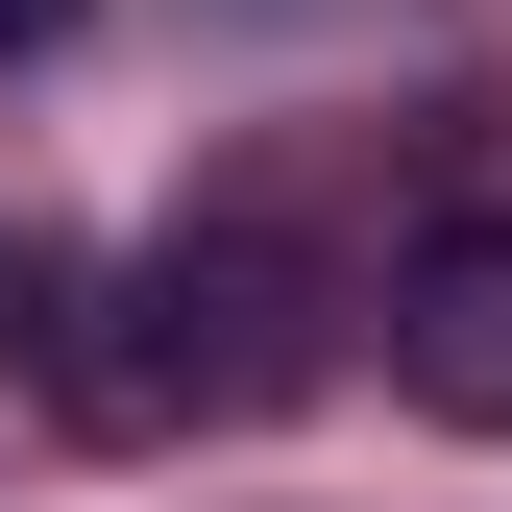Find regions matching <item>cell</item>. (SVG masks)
I'll return each mask as SVG.
<instances>
[{"label":"cell","instance_id":"3957f363","mask_svg":"<svg viewBox=\"0 0 512 512\" xmlns=\"http://www.w3.org/2000/svg\"><path fill=\"white\" fill-rule=\"evenodd\" d=\"M74 317H98V269L49 220H0V391H74Z\"/></svg>","mask_w":512,"mask_h":512},{"label":"cell","instance_id":"277c9868","mask_svg":"<svg viewBox=\"0 0 512 512\" xmlns=\"http://www.w3.org/2000/svg\"><path fill=\"white\" fill-rule=\"evenodd\" d=\"M74 25H98V0H0V49H74Z\"/></svg>","mask_w":512,"mask_h":512},{"label":"cell","instance_id":"7a4b0ae2","mask_svg":"<svg viewBox=\"0 0 512 512\" xmlns=\"http://www.w3.org/2000/svg\"><path fill=\"white\" fill-rule=\"evenodd\" d=\"M391 391L439 439H512V196H464V220L391 244Z\"/></svg>","mask_w":512,"mask_h":512},{"label":"cell","instance_id":"6da1fadb","mask_svg":"<svg viewBox=\"0 0 512 512\" xmlns=\"http://www.w3.org/2000/svg\"><path fill=\"white\" fill-rule=\"evenodd\" d=\"M293 391H317V269L269 220H171L147 269H98V317H74V415L98 439H244Z\"/></svg>","mask_w":512,"mask_h":512}]
</instances>
